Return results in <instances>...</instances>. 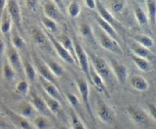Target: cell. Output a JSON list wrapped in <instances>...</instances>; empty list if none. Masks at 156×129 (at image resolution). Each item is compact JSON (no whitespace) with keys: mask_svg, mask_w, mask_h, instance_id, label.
Segmentation results:
<instances>
[{"mask_svg":"<svg viewBox=\"0 0 156 129\" xmlns=\"http://www.w3.org/2000/svg\"><path fill=\"white\" fill-rule=\"evenodd\" d=\"M88 56L90 63L97 74L101 77L105 84L107 85V83H111L115 77L110 64L104 58L94 53H89Z\"/></svg>","mask_w":156,"mask_h":129,"instance_id":"1","label":"cell"},{"mask_svg":"<svg viewBox=\"0 0 156 129\" xmlns=\"http://www.w3.org/2000/svg\"><path fill=\"white\" fill-rule=\"evenodd\" d=\"M96 34H97L98 40L99 43L101 44L102 48L111 52V53L120 55L123 54V50L120 47V43L117 42L115 39L111 38L110 36H108V34H106L100 28L96 32Z\"/></svg>","mask_w":156,"mask_h":129,"instance_id":"2","label":"cell"},{"mask_svg":"<svg viewBox=\"0 0 156 129\" xmlns=\"http://www.w3.org/2000/svg\"><path fill=\"white\" fill-rule=\"evenodd\" d=\"M74 44L75 53H76V62L78 65L80 67L81 69L82 70L86 77L89 78V65L90 62L88 59V56L86 52L85 51L82 46L76 41L73 42Z\"/></svg>","mask_w":156,"mask_h":129,"instance_id":"3","label":"cell"},{"mask_svg":"<svg viewBox=\"0 0 156 129\" xmlns=\"http://www.w3.org/2000/svg\"><path fill=\"white\" fill-rule=\"evenodd\" d=\"M46 35H47V38H48L49 40L50 41V42L52 43V45L54 47L55 50L57 53L58 56L66 62V63L69 64V65H74L76 63V60L74 59V58L60 45L59 42L57 41L56 38L53 36L52 33H48V32H46Z\"/></svg>","mask_w":156,"mask_h":129,"instance_id":"4","label":"cell"},{"mask_svg":"<svg viewBox=\"0 0 156 129\" xmlns=\"http://www.w3.org/2000/svg\"><path fill=\"white\" fill-rule=\"evenodd\" d=\"M6 10L10 16L12 23L16 25L18 29L21 27V21H22V14H21V8L18 1L15 0H9L7 1L6 5Z\"/></svg>","mask_w":156,"mask_h":129,"instance_id":"5","label":"cell"},{"mask_svg":"<svg viewBox=\"0 0 156 129\" xmlns=\"http://www.w3.org/2000/svg\"><path fill=\"white\" fill-rule=\"evenodd\" d=\"M12 112L27 120L34 118L37 113L30 102L27 101H22L17 104Z\"/></svg>","mask_w":156,"mask_h":129,"instance_id":"6","label":"cell"},{"mask_svg":"<svg viewBox=\"0 0 156 129\" xmlns=\"http://www.w3.org/2000/svg\"><path fill=\"white\" fill-rule=\"evenodd\" d=\"M6 56L9 62L8 64L13 68L15 73H20L23 71L22 58L20 56L18 50H17L12 46L6 51Z\"/></svg>","mask_w":156,"mask_h":129,"instance_id":"7","label":"cell"},{"mask_svg":"<svg viewBox=\"0 0 156 129\" xmlns=\"http://www.w3.org/2000/svg\"><path fill=\"white\" fill-rule=\"evenodd\" d=\"M110 65L111 67L115 78L119 83H124L128 78V68L126 65L120 63L116 59H111Z\"/></svg>","mask_w":156,"mask_h":129,"instance_id":"8","label":"cell"},{"mask_svg":"<svg viewBox=\"0 0 156 129\" xmlns=\"http://www.w3.org/2000/svg\"><path fill=\"white\" fill-rule=\"evenodd\" d=\"M39 80L40 83H41L43 90L45 91L46 94H47V96H49V97L58 100V101L61 103V102L63 100V97H62V93H61L60 91H59V87H58L56 85L53 84V83L45 80V79L43 78V77H40V76Z\"/></svg>","mask_w":156,"mask_h":129,"instance_id":"9","label":"cell"},{"mask_svg":"<svg viewBox=\"0 0 156 129\" xmlns=\"http://www.w3.org/2000/svg\"><path fill=\"white\" fill-rule=\"evenodd\" d=\"M96 9L98 12L97 14L100 16V18L111 24L115 30L117 26H120L119 21L114 18L113 14L102 4L101 2L96 1Z\"/></svg>","mask_w":156,"mask_h":129,"instance_id":"10","label":"cell"},{"mask_svg":"<svg viewBox=\"0 0 156 129\" xmlns=\"http://www.w3.org/2000/svg\"><path fill=\"white\" fill-rule=\"evenodd\" d=\"M97 115L101 121L109 124L115 119L116 112L111 106L104 103H101L97 109Z\"/></svg>","mask_w":156,"mask_h":129,"instance_id":"11","label":"cell"},{"mask_svg":"<svg viewBox=\"0 0 156 129\" xmlns=\"http://www.w3.org/2000/svg\"><path fill=\"white\" fill-rule=\"evenodd\" d=\"M34 64L35 67H36V68H35V70H36V71L38 72L40 77H43V78H44L45 80H48V81L51 82L53 84L57 86L56 77H55L53 74V73L50 71V69H49L48 67L46 65V64L44 63V61L41 60V59H39L38 58H35Z\"/></svg>","mask_w":156,"mask_h":129,"instance_id":"12","label":"cell"},{"mask_svg":"<svg viewBox=\"0 0 156 129\" xmlns=\"http://www.w3.org/2000/svg\"><path fill=\"white\" fill-rule=\"evenodd\" d=\"M89 80L94 85V87L97 88L98 90L100 91L101 93H103L106 97H110V93L108 92L107 85L105 84V83L102 80L101 77L94 71V68H93L91 63H90L89 65Z\"/></svg>","mask_w":156,"mask_h":129,"instance_id":"13","label":"cell"},{"mask_svg":"<svg viewBox=\"0 0 156 129\" xmlns=\"http://www.w3.org/2000/svg\"><path fill=\"white\" fill-rule=\"evenodd\" d=\"M43 10H44L45 16L51 18L53 21H56L62 18V14L54 1H45L43 4Z\"/></svg>","mask_w":156,"mask_h":129,"instance_id":"14","label":"cell"},{"mask_svg":"<svg viewBox=\"0 0 156 129\" xmlns=\"http://www.w3.org/2000/svg\"><path fill=\"white\" fill-rule=\"evenodd\" d=\"M76 83H77L78 89H79V92L80 93L81 97H82V100H83L84 103H85V107L87 108L88 112L91 113V109L90 106V102H89V87H88V83L87 80L84 78H78L76 80Z\"/></svg>","mask_w":156,"mask_h":129,"instance_id":"15","label":"cell"},{"mask_svg":"<svg viewBox=\"0 0 156 129\" xmlns=\"http://www.w3.org/2000/svg\"><path fill=\"white\" fill-rule=\"evenodd\" d=\"M94 19H95L97 24H98L99 28H100L102 31L105 32L106 34H108V36H110L111 38H113V39H115L117 42H119L120 39L118 36V33H117V30H116L111 24L104 21L103 19H101L98 14H95V15H94Z\"/></svg>","mask_w":156,"mask_h":129,"instance_id":"16","label":"cell"},{"mask_svg":"<svg viewBox=\"0 0 156 129\" xmlns=\"http://www.w3.org/2000/svg\"><path fill=\"white\" fill-rule=\"evenodd\" d=\"M29 102L33 106V107L34 108L36 112L37 113L41 114V115L47 116V115H48L49 112H50V111L47 109V106L44 99L37 95V94H31Z\"/></svg>","mask_w":156,"mask_h":129,"instance_id":"17","label":"cell"},{"mask_svg":"<svg viewBox=\"0 0 156 129\" xmlns=\"http://www.w3.org/2000/svg\"><path fill=\"white\" fill-rule=\"evenodd\" d=\"M128 112H129L131 118L137 124H141V125H146L149 122V116L146 112H143L141 109L130 106L128 108Z\"/></svg>","mask_w":156,"mask_h":129,"instance_id":"18","label":"cell"},{"mask_svg":"<svg viewBox=\"0 0 156 129\" xmlns=\"http://www.w3.org/2000/svg\"><path fill=\"white\" fill-rule=\"evenodd\" d=\"M130 85L136 90L144 92L149 89V83L146 78L140 75H133L130 78Z\"/></svg>","mask_w":156,"mask_h":129,"instance_id":"19","label":"cell"},{"mask_svg":"<svg viewBox=\"0 0 156 129\" xmlns=\"http://www.w3.org/2000/svg\"><path fill=\"white\" fill-rule=\"evenodd\" d=\"M9 115L12 122V125L15 127H17L20 129H31V124L27 119L19 116L13 112H11Z\"/></svg>","mask_w":156,"mask_h":129,"instance_id":"20","label":"cell"},{"mask_svg":"<svg viewBox=\"0 0 156 129\" xmlns=\"http://www.w3.org/2000/svg\"><path fill=\"white\" fill-rule=\"evenodd\" d=\"M22 67L23 71L24 72L26 77H27L28 83H33L35 81L37 77V71L35 70L34 66L29 62L27 59H22Z\"/></svg>","mask_w":156,"mask_h":129,"instance_id":"21","label":"cell"},{"mask_svg":"<svg viewBox=\"0 0 156 129\" xmlns=\"http://www.w3.org/2000/svg\"><path fill=\"white\" fill-rule=\"evenodd\" d=\"M44 62L55 77H60L63 76L64 73H65V70L59 62L51 59H47V60H44Z\"/></svg>","mask_w":156,"mask_h":129,"instance_id":"22","label":"cell"},{"mask_svg":"<svg viewBox=\"0 0 156 129\" xmlns=\"http://www.w3.org/2000/svg\"><path fill=\"white\" fill-rule=\"evenodd\" d=\"M79 33L84 39L91 43L95 42V35L91 25L87 23H82L79 26Z\"/></svg>","mask_w":156,"mask_h":129,"instance_id":"23","label":"cell"},{"mask_svg":"<svg viewBox=\"0 0 156 129\" xmlns=\"http://www.w3.org/2000/svg\"><path fill=\"white\" fill-rule=\"evenodd\" d=\"M33 125L36 129H52L53 123L45 115H37L33 118Z\"/></svg>","mask_w":156,"mask_h":129,"instance_id":"24","label":"cell"},{"mask_svg":"<svg viewBox=\"0 0 156 129\" xmlns=\"http://www.w3.org/2000/svg\"><path fill=\"white\" fill-rule=\"evenodd\" d=\"M130 49L131 51L133 52V55L137 56V57L142 58V59H148L149 56H151L152 55V52L150 51V49L136 43V42L131 44Z\"/></svg>","mask_w":156,"mask_h":129,"instance_id":"25","label":"cell"},{"mask_svg":"<svg viewBox=\"0 0 156 129\" xmlns=\"http://www.w3.org/2000/svg\"><path fill=\"white\" fill-rule=\"evenodd\" d=\"M43 99L45 101L47 109L50 111V112H51L54 115H57L58 114H59L61 109H62V106H61V103L58 100L49 97L47 94L43 97Z\"/></svg>","mask_w":156,"mask_h":129,"instance_id":"26","label":"cell"},{"mask_svg":"<svg viewBox=\"0 0 156 129\" xmlns=\"http://www.w3.org/2000/svg\"><path fill=\"white\" fill-rule=\"evenodd\" d=\"M57 39L58 42L60 43V45L74 58V59L76 62V53H75V49H74V44H73V41L69 37L66 35L63 34L61 35ZM77 63V62H76Z\"/></svg>","mask_w":156,"mask_h":129,"instance_id":"27","label":"cell"},{"mask_svg":"<svg viewBox=\"0 0 156 129\" xmlns=\"http://www.w3.org/2000/svg\"><path fill=\"white\" fill-rule=\"evenodd\" d=\"M12 21L11 20L10 16L8 13L6 8L3 11L1 15V20H0V31L2 34H7L10 32L12 29Z\"/></svg>","mask_w":156,"mask_h":129,"instance_id":"28","label":"cell"},{"mask_svg":"<svg viewBox=\"0 0 156 129\" xmlns=\"http://www.w3.org/2000/svg\"><path fill=\"white\" fill-rule=\"evenodd\" d=\"M132 38L136 43L140 44L149 49L152 48L155 45L153 39L146 34H134L132 36Z\"/></svg>","mask_w":156,"mask_h":129,"instance_id":"29","label":"cell"},{"mask_svg":"<svg viewBox=\"0 0 156 129\" xmlns=\"http://www.w3.org/2000/svg\"><path fill=\"white\" fill-rule=\"evenodd\" d=\"M32 37H33L34 41L36 44H37L39 46H45L47 43V35L45 33L38 28H34L31 32Z\"/></svg>","mask_w":156,"mask_h":129,"instance_id":"30","label":"cell"},{"mask_svg":"<svg viewBox=\"0 0 156 129\" xmlns=\"http://www.w3.org/2000/svg\"><path fill=\"white\" fill-rule=\"evenodd\" d=\"M131 59L140 71H143V72H149L152 70V65L148 59H142V58L137 57L134 55L131 56Z\"/></svg>","mask_w":156,"mask_h":129,"instance_id":"31","label":"cell"},{"mask_svg":"<svg viewBox=\"0 0 156 129\" xmlns=\"http://www.w3.org/2000/svg\"><path fill=\"white\" fill-rule=\"evenodd\" d=\"M146 8H147V16L149 21L153 26L155 25L156 21V1L155 0H147Z\"/></svg>","mask_w":156,"mask_h":129,"instance_id":"32","label":"cell"},{"mask_svg":"<svg viewBox=\"0 0 156 129\" xmlns=\"http://www.w3.org/2000/svg\"><path fill=\"white\" fill-rule=\"evenodd\" d=\"M41 23L48 33L53 34L58 30V25L56 21H53V19L45 16V15H43L41 18Z\"/></svg>","mask_w":156,"mask_h":129,"instance_id":"33","label":"cell"},{"mask_svg":"<svg viewBox=\"0 0 156 129\" xmlns=\"http://www.w3.org/2000/svg\"><path fill=\"white\" fill-rule=\"evenodd\" d=\"M134 15L136 19L137 22L141 26H146L149 24V18H148L147 14L144 12L143 8L140 6H136L134 8Z\"/></svg>","mask_w":156,"mask_h":129,"instance_id":"34","label":"cell"},{"mask_svg":"<svg viewBox=\"0 0 156 129\" xmlns=\"http://www.w3.org/2000/svg\"><path fill=\"white\" fill-rule=\"evenodd\" d=\"M70 124L71 129H87L83 121L73 109L70 111Z\"/></svg>","mask_w":156,"mask_h":129,"instance_id":"35","label":"cell"},{"mask_svg":"<svg viewBox=\"0 0 156 129\" xmlns=\"http://www.w3.org/2000/svg\"><path fill=\"white\" fill-rule=\"evenodd\" d=\"M127 2L125 0H114L110 2L111 9L115 13H120L124 10Z\"/></svg>","mask_w":156,"mask_h":129,"instance_id":"36","label":"cell"},{"mask_svg":"<svg viewBox=\"0 0 156 129\" xmlns=\"http://www.w3.org/2000/svg\"><path fill=\"white\" fill-rule=\"evenodd\" d=\"M81 12V7L76 1L71 2L68 7V13L72 18H76Z\"/></svg>","mask_w":156,"mask_h":129,"instance_id":"37","label":"cell"},{"mask_svg":"<svg viewBox=\"0 0 156 129\" xmlns=\"http://www.w3.org/2000/svg\"><path fill=\"white\" fill-rule=\"evenodd\" d=\"M15 90L18 93L22 96H27V94L29 93V90H30V85L27 80H21L17 83Z\"/></svg>","mask_w":156,"mask_h":129,"instance_id":"38","label":"cell"},{"mask_svg":"<svg viewBox=\"0 0 156 129\" xmlns=\"http://www.w3.org/2000/svg\"><path fill=\"white\" fill-rule=\"evenodd\" d=\"M2 76L8 81H12L15 77V71L13 68L9 65L5 64L2 67Z\"/></svg>","mask_w":156,"mask_h":129,"instance_id":"39","label":"cell"},{"mask_svg":"<svg viewBox=\"0 0 156 129\" xmlns=\"http://www.w3.org/2000/svg\"><path fill=\"white\" fill-rule=\"evenodd\" d=\"M11 40H12V46L16 49L17 50L21 49L25 46V42H24V39L19 34H17V33H14L12 35Z\"/></svg>","mask_w":156,"mask_h":129,"instance_id":"40","label":"cell"},{"mask_svg":"<svg viewBox=\"0 0 156 129\" xmlns=\"http://www.w3.org/2000/svg\"><path fill=\"white\" fill-rule=\"evenodd\" d=\"M66 99L69 103L73 106V107H78L80 105V101L79 98L75 95L74 93H66Z\"/></svg>","mask_w":156,"mask_h":129,"instance_id":"41","label":"cell"},{"mask_svg":"<svg viewBox=\"0 0 156 129\" xmlns=\"http://www.w3.org/2000/svg\"><path fill=\"white\" fill-rule=\"evenodd\" d=\"M15 127L0 115V129H15Z\"/></svg>","mask_w":156,"mask_h":129,"instance_id":"42","label":"cell"},{"mask_svg":"<svg viewBox=\"0 0 156 129\" xmlns=\"http://www.w3.org/2000/svg\"><path fill=\"white\" fill-rule=\"evenodd\" d=\"M6 47L5 44L4 40H3L2 38L0 36V64H1L2 60V58L4 54L5 53Z\"/></svg>","mask_w":156,"mask_h":129,"instance_id":"43","label":"cell"},{"mask_svg":"<svg viewBox=\"0 0 156 129\" xmlns=\"http://www.w3.org/2000/svg\"><path fill=\"white\" fill-rule=\"evenodd\" d=\"M148 107H149V114H150V117L154 120V121H155L156 109H155V104H153V103H150V104H149Z\"/></svg>","mask_w":156,"mask_h":129,"instance_id":"44","label":"cell"},{"mask_svg":"<svg viewBox=\"0 0 156 129\" xmlns=\"http://www.w3.org/2000/svg\"><path fill=\"white\" fill-rule=\"evenodd\" d=\"M37 3L38 2L36 1V0H28V1H26V5L31 11H36L37 7L38 6Z\"/></svg>","mask_w":156,"mask_h":129,"instance_id":"45","label":"cell"},{"mask_svg":"<svg viewBox=\"0 0 156 129\" xmlns=\"http://www.w3.org/2000/svg\"><path fill=\"white\" fill-rule=\"evenodd\" d=\"M85 5L91 10H94L96 9V1L94 0H86L85 1Z\"/></svg>","mask_w":156,"mask_h":129,"instance_id":"46","label":"cell"},{"mask_svg":"<svg viewBox=\"0 0 156 129\" xmlns=\"http://www.w3.org/2000/svg\"><path fill=\"white\" fill-rule=\"evenodd\" d=\"M6 5H7V1H5V0H0V15H2L3 11L5 9Z\"/></svg>","mask_w":156,"mask_h":129,"instance_id":"47","label":"cell"},{"mask_svg":"<svg viewBox=\"0 0 156 129\" xmlns=\"http://www.w3.org/2000/svg\"><path fill=\"white\" fill-rule=\"evenodd\" d=\"M59 129H71V128H69V127H66V126H60V127H59Z\"/></svg>","mask_w":156,"mask_h":129,"instance_id":"48","label":"cell"}]
</instances>
